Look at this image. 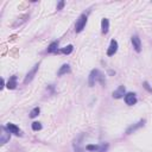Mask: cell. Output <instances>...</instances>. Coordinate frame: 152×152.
I'll return each instance as SVG.
<instances>
[{"label": "cell", "instance_id": "obj_9", "mask_svg": "<svg viewBox=\"0 0 152 152\" xmlns=\"http://www.w3.org/2000/svg\"><path fill=\"white\" fill-rule=\"evenodd\" d=\"M118 48H119L118 42H116L115 39H112V40H110V44H109V46H108V50H107V56H113V55L118 51Z\"/></svg>", "mask_w": 152, "mask_h": 152}, {"label": "cell", "instance_id": "obj_4", "mask_svg": "<svg viewBox=\"0 0 152 152\" xmlns=\"http://www.w3.org/2000/svg\"><path fill=\"white\" fill-rule=\"evenodd\" d=\"M38 68H39V63H37L28 72H27V75L25 76V78H24V84H27V83H30L33 78H34V76H36V74H37V71H38Z\"/></svg>", "mask_w": 152, "mask_h": 152}, {"label": "cell", "instance_id": "obj_7", "mask_svg": "<svg viewBox=\"0 0 152 152\" xmlns=\"http://www.w3.org/2000/svg\"><path fill=\"white\" fill-rule=\"evenodd\" d=\"M124 100H125L126 104H128V106H133V104L137 103V97H135V94L134 93H127V94H125Z\"/></svg>", "mask_w": 152, "mask_h": 152}, {"label": "cell", "instance_id": "obj_13", "mask_svg": "<svg viewBox=\"0 0 152 152\" xmlns=\"http://www.w3.org/2000/svg\"><path fill=\"white\" fill-rule=\"evenodd\" d=\"M108 30H109V20L107 18H103L101 20V32L103 34H106L108 32Z\"/></svg>", "mask_w": 152, "mask_h": 152}, {"label": "cell", "instance_id": "obj_5", "mask_svg": "<svg viewBox=\"0 0 152 152\" xmlns=\"http://www.w3.org/2000/svg\"><path fill=\"white\" fill-rule=\"evenodd\" d=\"M0 131H1V133H0V142L4 145V144H6L11 139V132L5 126H1Z\"/></svg>", "mask_w": 152, "mask_h": 152}, {"label": "cell", "instance_id": "obj_11", "mask_svg": "<svg viewBox=\"0 0 152 152\" xmlns=\"http://www.w3.org/2000/svg\"><path fill=\"white\" fill-rule=\"evenodd\" d=\"M6 127H7V129H8L11 133H13V134H15V135H21V131L19 129V127H18L17 125H14V124H12V122H8Z\"/></svg>", "mask_w": 152, "mask_h": 152}, {"label": "cell", "instance_id": "obj_12", "mask_svg": "<svg viewBox=\"0 0 152 152\" xmlns=\"http://www.w3.org/2000/svg\"><path fill=\"white\" fill-rule=\"evenodd\" d=\"M82 138H83V134H81V135H80L77 139H75V140H74V150H75L76 152H82V151H83L82 142L80 141Z\"/></svg>", "mask_w": 152, "mask_h": 152}, {"label": "cell", "instance_id": "obj_17", "mask_svg": "<svg viewBox=\"0 0 152 152\" xmlns=\"http://www.w3.org/2000/svg\"><path fill=\"white\" fill-rule=\"evenodd\" d=\"M72 50H74V46L71 45V44H69V45H66V46H64V48H62L58 52H61V53H64V55H70L71 52H72Z\"/></svg>", "mask_w": 152, "mask_h": 152}, {"label": "cell", "instance_id": "obj_14", "mask_svg": "<svg viewBox=\"0 0 152 152\" xmlns=\"http://www.w3.org/2000/svg\"><path fill=\"white\" fill-rule=\"evenodd\" d=\"M6 87H7L8 89H15V88H17V76H15V75H13V76L10 77V80H8L7 84H6Z\"/></svg>", "mask_w": 152, "mask_h": 152}, {"label": "cell", "instance_id": "obj_8", "mask_svg": "<svg viewBox=\"0 0 152 152\" xmlns=\"http://www.w3.org/2000/svg\"><path fill=\"white\" fill-rule=\"evenodd\" d=\"M131 42H132V45H133L134 50H135L137 52H140V51H141V40H140V38H139L137 34H134V36H132Z\"/></svg>", "mask_w": 152, "mask_h": 152}, {"label": "cell", "instance_id": "obj_3", "mask_svg": "<svg viewBox=\"0 0 152 152\" xmlns=\"http://www.w3.org/2000/svg\"><path fill=\"white\" fill-rule=\"evenodd\" d=\"M109 145L107 142H101L100 145H87L86 148L88 151H95V152H106L108 150Z\"/></svg>", "mask_w": 152, "mask_h": 152}, {"label": "cell", "instance_id": "obj_2", "mask_svg": "<svg viewBox=\"0 0 152 152\" xmlns=\"http://www.w3.org/2000/svg\"><path fill=\"white\" fill-rule=\"evenodd\" d=\"M87 20H88L87 14H86V13H82V14L77 18V20H76V24H75V32H77V33L81 32V31L86 27Z\"/></svg>", "mask_w": 152, "mask_h": 152}, {"label": "cell", "instance_id": "obj_15", "mask_svg": "<svg viewBox=\"0 0 152 152\" xmlns=\"http://www.w3.org/2000/svg\"><path fill=\"white\" fill-rule=\"evenodd\" d=\"M57 48H58V40H55V42H52V43H51V44L48 46L46 52H49V53H52V52H58Z\"/></svg>", "mask_w": 152, "mask_h": 152}, {"label": "cell", "instance_id": "obj_10", "mask_svg": "<svg viewBox=\"0 0 152 152\" xmlns=\"http://www.w3.org/2000/svg\"><path fill=\"white\" fill-rule=\"evenodd\" d=\"M125 91H126V88H125L124 86H119V87L113 91V97H114V99H121V97H124Z\"/></svg>", "mask_w": 152, "mask_h": 152}, {"label": "cell", "instance_id": "obj_20", "mask_svg": "<svg viewBox=\"0 0 152 152\" xmlns=\"http://www.w3.org/2000/svg\"><path fill=\"white\" fill-rule=\"evenodd\" d=\"M64 5H65V1H59V2L57 4V10H58V11H59V10H62Z\"/></svg>", "mask_w": 152, "mask_h": 152}, {"label": "cell", "instance_id": "obj_16", "mask_svg": "<svg viewBox=\"0 0 152 152\" xmlns=\"http://www.w3.org/2000/svg\"><path fill=\"white\" fill-rule=\"evenodd\" d=\"M68 72H70V65H69V64H63V65L59 68V70L57 71V75H58V76H62V75L68 74Z\"/></svg>", "mask_w": 152, "mask_h": 152}, {"label": "cell", "instance_id": "obj_6", "mask_svg": "<svg viewBox=\"0 0 152 152\" xmlns=\"http://www.w3.org/2000/svg\"><path fill=\"white\" fill-rule=\"evenodd\" d=\"M144 125H145V119L139 120L138 122H135V124L131 125V126H129V127L126 129V134H132V133H133V132H135L137 129H139V128L144 127Z\"/></svg>", "mask_w": 152, "mask_h": 152}, {"label": "cell", "instance_id": "obj_1", "mask_svg": "<svg viewBox=\"0 0 152 152\" xmlns=\"http://www.w3.org/2000/svg\"><path fill=\"white\" fill-rule=\"evenodd\" d=\"M96 82H100L102 86H104V83H106L104 75L99 69H93L88 76V84H89V87H93Z\"/></svg>", "mask_w": 152, "mask_h": 152}, {"label": "cell", "instance_id": "obj_19", "mask_svg": "<svg viewBox=\"0 0 152 152\" xmlns=\"http://www.w3.org/2000/svg\"><path fill=\"white\" fill-rule=\"evenodd\" d=\"M32 129L33 131H40L42 129V124L40 122H38V121H34V122H32Z\"/></svg>", "mask_w": 152, "mask_h": 152}, {"label": "cell", "instance_id": "obj_18", "mask_svg": "<svg viewBox=\"0 0 152 152\" xmlns=\"http://www.w3.org/2000/svg\"><path fill=\"white\" fill-rule=\"evenodd\" d=\"M39 113H40V108H39V107H34V108L30 112V118H31V119H33V118L38 116V115H39Z\"/></svg>", "mask_w": 152, "mask_h": 152}]
</instances>
